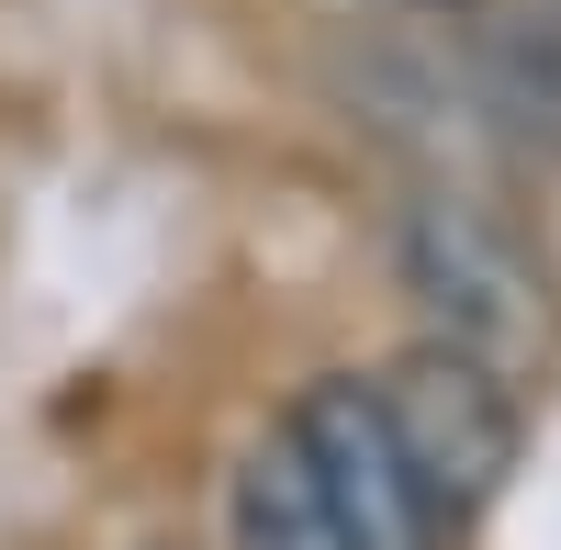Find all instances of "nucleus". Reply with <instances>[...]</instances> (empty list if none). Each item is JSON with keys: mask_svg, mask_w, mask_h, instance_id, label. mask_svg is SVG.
I'll return each instance as SVG.
<instances>
[{"mask_svg": "<svg viewBox=\"0 0 561 550\" xmlns=\"http://www.w3.org/2000/svg\"><path fill=\"white\" fill-rule=\"evenodd\" d=\"M539 12H561V0H539Z\"/></svg>", "mask_w": 561, "mask_h": 550, "instance_id": "obj_7", "label": "nucleus"}, {"mask_svg": "<svg viewBox=\"0 0 561 550\" xmlns=\"http://www.w3.org/2000/svg\"><path fill=\"white\" fill-rule=\"evenodd\" d=\"M147 550H169V539H147Z\"/></svg>", "mask_w": 561, "mask_h": 550, "instance_id": "obj_8", "label": "nucleus"}, {"mask_svg": "<svg viewBox=\"0 0 561 550\" xmlns=\"http://www.w3.org/2000/svg\"><path fill=\"white\" fill-rule=\"evenodd\" d=\"M337 12H393V23H427V12H460V0H337Z\"/></svg>", "mask_w": 561, "mask_h": 550, "instance_id": "obj_6", "label": "nucleus"}, {"mask_svg": "<svg viewBox=\"0 0 561 550\" xmlns=\"http://www.w3.org/2000/svg\"><path fill=\"white\" fill-rule=\"evenodd\" d=\"M393 282H404L427 337L494 359V371H528L550 348V270L528 259L517 225L483 192H460V180H427V192L393 203Z\"/></svg>", "mask_w": 561, "mask_h": 550, "instance_id": "obj_1", "label": "nucleus"}, {"mask_svg": "<svg viewBox=\"0 0 561 550\" xmlns=\"http://www.w3.org/2000/svg\"><path fill=\"white\" fill-rule=\"evenodd\" d=\"M370 393H382V416L404 438V472L427 494L438 539L472 528L517 472V371H494V359L449 348V337H415L393 371H370Z\"/></svg>", "mask_w": 561, "mask_h": 550, "instance_id": "obj_2", "label": "nucleus"}, {"mask_svg": "<svg viewBox=\"0 0 561 550\" xmlns=\"http://www.w3.org/2000/svg\"><path fill=\"white\" fill-rule=\"evenodd\" d=\"M460 90H472L483 135L528 158H561V12L539 0H460V12H427Z\"/></svg>", "mask_w": 561, "mask_h": 550, "instance_id": "obj_4", "label": "nucleus"}, {"mask_svg": "<svg viewBox=\"0 0 561 550\" xmlns=\"http://www.w3.org/2000/svg\"><path fill=\"white\" fill-rule=\"evenodd\" d=\"M280 438H293V461L314 472L325 517H337V550H438V517H427V494H415V472H404V438H393L382 393H370L359 371L304 382V404L280 416Z\"/></svg>", "mask_w": 561, "mask_h": 550, "instance_id": "obj_3", "label": "nucleus"}, {"mask_svg": "<svg viewBox=\"0 0 561 550\" xmlns=\"http://www.w3.org/2000/svg\"><path fill=\"white\" fill-rule=\"evenodd\" d=\"M225 550H337V517H325V494H314V472L293 461L280 427L225 483Z\"/></svg>", "mask_w": 561, "mask_h": 550, "instance_id": "obj_5", "label": "nucleus"}]
</instances>
